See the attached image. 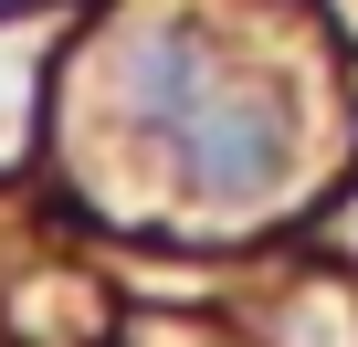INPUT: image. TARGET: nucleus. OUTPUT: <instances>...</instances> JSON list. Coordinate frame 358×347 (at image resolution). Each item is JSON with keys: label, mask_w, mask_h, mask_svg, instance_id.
Listing matches in <instances>:
<instances>
[{"label": "nucleus", "mask_w": 358, "mask_h": 347, "mask_svg": "<svg viewBox=\"0 0 358 347\" xmlns=\"http://www.w3.org/2000/svg\"><path fill=\"white\" fill-rule=\"evenodd\" d=\"M22 126H32V43L0 32V158L22 147Z\"/></svg>", "instance_id": "nucleus-2"}, {"label": "nucleus", "mask_w": 358, "mask_h": 347, "mask_svg": "<svg viewBox=\"0 0 358 347\" xmlns=\"http://www.w3.org/2000/svg\"><path fill=\"white\" fill-rule=\"evenodd\" d=\"M106 64H116L106 74L116 116L169 158L179 200H201V211H264L306 168L295 158V95H285V74H264L253 53H232L211 22L137 11Z\"/></svg>", "instance_id": "nucleus-1"}, {"label": "nucleus", "mask_w": 358, "mask_h": 347, "mask_svg": "<svg viewBox=\"0 0 358 347\" xmlns=\"http://www.w3.org/2000/svg\"><path fill=\"white\" fill-rule=\"evenodd\" d=\"M348 242H358V200H348Z\"/></svg>", "instance_id": "nucleus-3"}, {"label": "nucleus", "mask_w": 358, "mask_h": 347, "mask_svg": "<svg viewBox=\"0 0 358 347\" xmlns=\"http://www.w3.org/2000/svg\"><path fill=\"white\" fill-rule=\"evenodd\" d=\"M158 347H190V337H158Z\"/></svg>", "instance_id": "nucleus-4"}]
</instances>
